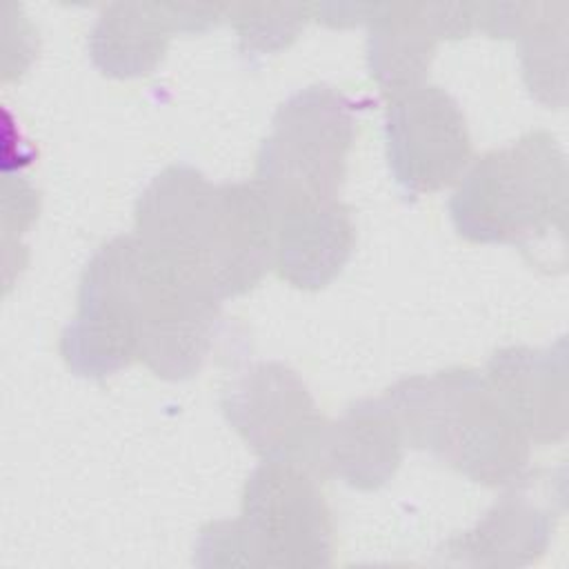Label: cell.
<instances>
[{
	"label": "cell",
	"mask_w": 569,
	"mask_h": 569,
	"mask_svg": "<svg viewBox=\"0 0 569 569\" xmlns=\"http://www.w3.org/2000/svg\"><path fill=\"white\" fill-rule=\"evenodd\" d=\"M218 325L220 300L122 233L87 262L60 356L80 378H107L138 358L158 378L187 380L213 351Z\"/></svg>",
	"instance_id": "1"
},
{
	"label": "cell",
	"mask_w": 569,
	"mask_h": 569,
	"mask_svg": "<svg viewBox=\"0 0 569 569\" xmlns=\"http://www.w3.org/2000/svg\"><path fill=\"white\" fill-rule=\"evenodd\" d=\"M133 233L220 302L253 289L276 258V216L258 182L213 184L180 162L140 193Z\"/></svg>",
	"instance_id": "2"
},
{
	"label": "cell",
	"mask_w": 569,
	"mask_h": 569,
	"mask_svg": "<svg viewBox=\"0 0 569 569\" xmlns=\"http://www.w3.org/2000/svg\"><path fill=\"white\" fill-rule=\"evenodd\" d=\"M405 445L487 487L527 473L531 442L505 411L482 371L449 367L398 380L385 391Z\"/></svg>",
	"instance_id": "3"
},
{
	"label": "cell",
	"mask_w": 569,
	"mask_h": 569,
	"mask_svg": "<svg viewBox=\"0 0 569 569\" xmlns=\"http://www.w3.org/2000/svg\"><path fill=\"white\" fill-rule=\"evenodd\" d=\"M456 231L480 244H516L565 236L567 160L545 129L491 149L469 162L449 198Z\"/></svg>",
	"instance_id": "4"
},
{
	"label": "cell",
	"mask_w": 569,
	"mask_h": 569,
	"mask_svg": "<svg viewBox=\"0 0 569 569\" xmlns=\"http://www.w3.org/2000/svg\"><path fill=\"white\" fill-rule=\"evenodd\" d=\"M193 551L200 567H327L331 511L307 467L262 460L244 482L240 518L202 527Z\"/></svg>",
	"instance_id": "5"
},
{
	"label": "cell",
	"mask_w": 569,
	"mask_h": 569,
	"mask_svg": "<svg viewBox=\"0 0 569 569\" xmlns=\"http://www.w3.org/2000/svg\"><path fill=\"white\" fill-rule=\"evenodd\" d=\"M356 138L353 102L329 84L291 93L273 113L256 158V182L271 211L338 198Z\"/></svg>",
	"instance_id": "6"
},
{
	"label": "cell",
	"mask_w": 569,
	"mask_h": 569,
	"mask_svg": "<svg viewBox=\"0 0 569 569\" xmlns=\"http://www.w3.org/2000/svg\"><path fill=\"white\" fill-rule=\"evenodd\" d=\"M385 142L393 180L411 198L458 182L471 162L458 100L429 82L387 96Z\"/></svg>",
	"instance_id": "7"
},
{
	"label": "cell",
	"mask_w": 569,
	"mask_h": 569,
	"mask_svg": "<svg viewBox=\"0 0 569 569\" xmlns=\"http://www.w3.org/2000/svg\"><path fill=\"white\" fill-rule=\"evenodd\" d=\"M222 413L262 460L307 469L327 422L298 371L276 360L244 367L222 393Z\"/></svg>",
	"instance_id": "8"
},
{
	"label": "cell",
	"mask_w": 569,
	"mask_h": 569,
	"mask_svg": "<svg viewBox=\"0 0 569 569\" xmlns=\"http://www.w3.org/2000/svg\"><path fill=\"white\" fill-rule=\"evenodd\" d=\"M367 67L378 87L393 96L427 82L436 44L476 31L473 2L367 4Z\"/></svg>",
	"instance_id": "9"
},
{
	"label": "cell",
	"mask_w": 569,
	"mask_h": 569,
	"mask_svg": "<svg viewBox=\"0 0 569 569\" xmlns=\"http://www.w3.org/2000/svg\"><path fill=\"white\" fill-rule=\"evenodd\" d=\"M227 7L176 2L107 4L89 31L91 62L111 78H140L162 62L171 33L204 31Z\"/></svg>",
	"instance_id": "10"
},
{
	"label": "cell",
	"mask_w": 569,
	"mask_h": 569,
	"mask_svg": "<svg viewBox=\"0 0 569 569\" xmlns=\"http://www.w3.org/2000/svg\"><path fill=\"white\" fill-rule=\"evenodd\" d=\"M565 340L553 347H502L485 378L496 398L529 442L553 445L567 436V358Z\"/></svg>",
	"instance_id": "11"
},
{
	"label": "cell",
	"mask_w": 569,
	"mask_h": 569,
	"mask_svg": "<svg viewBox=\"0 0 569 569\" xmlns=\"http://www.w3.org/2000/svg\"><path fill=\"white\" fill-rule=\"evenodd\" d=\"M405 436L382 398H362L327 420L313 447L309 471L331 476L362 491L387 485L402 462Z\"/></svg>",
	"instance_id": "12"
},
{
	"label": "cell",
	"mask_w": 569,
	"mask_h": 569,
	"mask_svg": "<svg viewBox=\"0 0 569 569\" xmlns=\"http://www.w3.org/2000/svg\"><path fill=\"white\" fill-rule=\"evenodd\" d=\"M562 493L536 498L533 473H525L509 491L482 513L465 533L453 536L442 547L445 558L467 567H522L545 556L549 549L556 507Z\"/></svg>",
	"instance_id": "13"
},
{
	"label": "cell",
	"mask_w": 569,
	"mask_h": 569,
	"mask_svg": "<svg viewBox=\"0 0 569 569\" xmlns=\"http://www.w3.org/2000/svg\"><path fill=\"white\" fill-rule=\"evenodd\" d=\"M273 267L291 287H327L347 264L356 244L351 211L338 198L300 202L276 213Z\"/></svg>",
	"instance_id": "14"
},
{
	"label": "cell",
	"mask_w": 569,
	"mask_h": 569,
	"mask_svg": "<svg viewBox=\"0 0 569 569\" xmlns=\"http://www.w3.org/2000/svg\"><path fill=\"white\" fill-rule=\"evenodd\" d=\"M518 38L529 93L545 107L560 109L565 104L567 2H529Z\"/></svg>",
	"instance_id": "15"
},
{
	"label": "cell",
	"mask_w": 569,
	"mask_h": 569,
	"mask_svg": "<svg viewBox=\"0 0 569 569\" xmlns=\"http://www.w3.org/2000/svg\"><path fill=\"white\" fill-rule=\"evenodd\" d=\"M240 38V51L249 58L276 53L289 47L309 13L311 4H240L227 9Z\"/></svg>",
	"instance_id": "16"
}]
</instances>
